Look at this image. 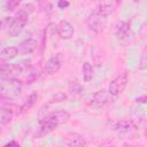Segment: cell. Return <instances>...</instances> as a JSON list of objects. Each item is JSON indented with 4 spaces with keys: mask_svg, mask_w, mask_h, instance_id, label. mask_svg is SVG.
<instances>
[{
    "mask_svg": "<svg viewBox=\"0 0 147 147\" xmlns=\"http://www.w3.org/2000/svg\"><path fill=\"white\" fill-rule=\"evenodd\" d=\"M29 15H30V11H28L25 6L15 14V16H14V18H13L10 25H9V29H8L9 36L16 37V36H18L23 31L25 24L28 23Z\"/></svg>",
    "mask_w": 147,
    "mask_h": 147,
    "instance_id": "cell-1",
    "label": "cell"
},
{
    "mask_svg": "<svg viewBox=\"0 0 147 147\" xmlns=\"http://www.w3.org/2000/svg\"><path fill=\"white\" fill-rule=\"evenodd\" d=\"M23 90V83L15 78L1 80L0 84V94L5 98H16L21 94Z\"/></svg>",
    "mask_w": 147,
    "mask_h": 147,
    "instance_id": "cell-2",
    "label": "cell"
},
{
    "mask_svg": "<svg viewBox=\"0 0 147 147\" xmlns=\"http://www.w3.org/2000/svg\"><path fill=\"white\" fill-rule=\"evenodd\" d=\"M106 23H107V17L101 15L98 11H94L92 14L88 15V17L86 18V24L87 26L96 34L101 33L105 28H106Z\"/></svg>",
    "mask_w": 147,
    "mask_h": 147,
    "instance_id": "cell-3",
    "label": "cell"
},
{
    "mask_svg": "<svg viewBox=\"0 0 147 147\" xmlns=\"http://www.w3.org/2000/svg\"><path fill=\"white\" fill-rule=\"evenodd\" d=\"M57 125H60V123H59V119H57L55 111L48 113L39 119V131L41 134L51 133L53 130H55V127Z\"/></svg>",
    "mask_w": 147,
    "mask_h": 147,
    "instance_id": "cell-4",
    "label": "cell"
},
{
    "mask_svg": "<svg viewBox=\"0 0 147 147\" xmlns=\"http://www.w3.org/2000/svg\"><path fill=\"white\" fill-rule=\"evenodd\" d=\"M127 82H129L127 75H126L125 72L119 74L118 76H116V77L109 83L108 93H109L111 96H117V95H119V94L124 91V88L126 87Z\"/></svg>",
    "mask_w": 147,
    "mask_h": 147,
    "instance_id": "cell-5",
    "label": "cell"
},
{
    "mask_svg": "<svg viewBox=\"0 0 147 147\" xmlns=\"http://www.w3.org/2000/svg\"><path fill=\"white\" fill-rule=\"evenodd\" d=\"M22 72V67L17 63L5 64L0 67V80H6L10 78H15Z\"/></svg>",
    "mask_w": 147,
    "mask_h": 147,
    "instance_id": "cell-6",
    "label": "cell"
},
{
    "mask_svg": "<svg viewBox=\"0 0 147 147\" xmlns=\"http://www.w3.org/2000/svg\"><path fill=\"white\" fill-rule=\"evenodd\" d=\"M56 32H57V34H59V37L61 39L68 40L74 36L75 30H74V26H72V24L70 22H68L65 20H62L56 25Z\"/></svg>",
    "mask_w": 147,
    "mask_h": 147,
    "instance_id": "cell-7",
    "label": "cell"
},
{
    "mask_svg": "<svg viewBox=\"0 0 147 147\" xmlns=\"http://www.w3.org/2000/svg\"><path fill=\"white\" fill-rule=\"evenodd\" d=\"M110 99H111V95L108 93V91L99 90L92 95L90 103L94 107H103L105 105H107L110 101Z\"/></svg>",
    "mask_w": 147,
    "mask_h": 147,
    "instance_id": "cell-8",
    "label": "cell"
},
{
    "mask_svg": "<svg viewBox=\"0 0 147 147\" xmlns=\"http://www.w3.org/2000/svg\"><path fill=\"white\" fill-rule=\"evenodd\" d=\"M61 65H62V60H61L60 54H57L47 60V62L44 67V71L47 75H54L60 70Z\"/></svg>",
    "mask_w": 147,
    "mask_h": 147,
    "instance_id": "cell-9",
    "label": "cell"
},
{
    "mask_svg": "<svg viewBox=\"0 0 147 147\" xmlns=\"http://www.w3.org/2000/svg\"><path fill=\"white\" fill-rule=\"evenodd\" d=\"M63 144L67 146H86L84 137L77 132H70L63 137Z\"/></svg>",
    "mask_w": 147,
    "mask_h": 147,
    "instance_id": "cell-10",
    "label": "cell"
},
{
    "mask_svg": "<svg viewBox=\"0 0 147 147\" xmlns=\"http://www.w3.org/2000/svg\"><path fill=\"white\" fill-rule=\"evenodd\" d=\"M115 6H116V0H99L96 11L108 17L110 14H113Z\"/></svg>",
    "mask_w": 147,
    "mask_h": 147,
    "instance_id": "cell-11",
    "label": "cell"
},
{
    "mask_svg": "<svg viewBox=\"0 0 147 147\" xmlns=\"http://www.w3.org/2000/svg\"><path fill=\"white\" fill-rule=\"evenodd\" d=\"M130 32H131V26H130L129 22H126V21L118 22V24L116 26V37L119 41L127 39L130 36Z\"/></svg>",
    "mask_w": 147,
    "mask_h": 147,
    "instance_id": "cell-12",
    "label": "cell"
},
{
    "mask_svg": "<svg viewBox=\"0 0 147 147\" xmlns=\"http://www.w3.org/2000/svg\"><path fill=\"white\" fill-rule=\"evenodd\" d=\"M111 127H113V130H115L117 132H121V133H127L131 130L136 129L132 119H122V121L114 122Z\"/></svg>",
    "mask_w": 147,
    "mask_h": 147,
    "instance_id": "cell-13",
    "label": "cell"
},
{
    "mask_svg": "<svg viewBox=\"0 0 147 147\" xmlns=\"http://www.w3.org/2000/svg\"><path fill=\"white\" fill-rule=\"evenodd\" d=\"M36 48H37V41L32 38H28L23 40L17 47L18 53L21 54H31L32 52L36 51Z\"/></svg>",
    "mask_w": 147,
    "mask_h": 147,
    "instance_id": "cell-14",
    "label": "cell"
},
{
    "mask_svg": "<svg viewBox=\"0 0 147 147\" xmlns=\"http://www.w3.org/2000/svg\"><path fill=\"white\" fill-rule=\"evenodd\" d=\"M17 54H18V49L16 46H7L0 51V59L5 61H9L15 59Z\"/></svg>",
    "mask_w": 147,
    "mask_h": 147,
    "instance_id": "cell-15",
    "label": "cell"
},
{
    "mask_svg": "<svg viewBox=\"0 0 147 147\" xmlns=\"http://www.w3.org/2000/svg\"><path fill=\"white\" fill-rule=\"evenodd\" d=\"M82 72H83V78H84V82H90L92 80L93 76H94V70H93V67L90 62H84L83 67H82Z\"/></svg>",
    "mask_w": 147,
    "mask_h": 147,
    "instance_id": "cell-16",
    "label": "cell"
},
{
    "mask_svg": "<svg viewBox=\"0 0 147 147\" xmlns=\"http://www.w3.org/2000/svg\"><path fill=\"white\" fill-rule=\"evenodd\" d=\"M13 119V111L8 108L0 107V125H6Z\"/></svg>",
    "mask_w": 147,
    "mask_h": 147,
    "instance_id": "cell-17",
    "label": "cell"
},
{
    "mask_svg": "<svg viewBox=\"0 0 147 147\" xmlns=\"http://www.w3.org/2000/svg\"><path fill=\"white\" fill-rule=\"evenodd\" d=\"M38 98H39V95H38V93H37V92H32V93H30V95L28 96V99H26L25 103L23 105L22 109H29V108L33 107V106L37 103Z\"/></svg>",
    "mask_w": 147,
    "mask_h": 147,
    "instance_id": "cell-18",
    "label": "cell"
},
{
    "mask_svg": "<svg viewBox=\"0 0 147 147\" xmlns=\"http://www.w3.org/2000/svg\"><path fill=\"white\" fill-rule=\"evenodd\" d=\"M69 92H70L71 94H74V95H79V94L83 92V87H82V85L75 79V80H72V82L70 83V85H69Z\"/></svg>",
    "mask_w": 147,
    "mask_h": 147,
    "instance_id": "cell-19",
    "label": "cell"
},
{
    "mask_svg": "<svg viewBox=\"0 0 147 147\" xmlns=\"http://www.w3.org/2000/svg\"><path fill=\"white\" fill-rule=\"evenodd\" d=\"M55 114H56V116H57V119H59V123H60V124L67 123V122L69 121V118H70L69 113L65 111V110H62V109L55 110Z\"/></svg>",
    "mask_w": 147,
    "mask_h": 147,
    "instance_id": "cell-20",
    "label": "cell"
},
{
    "mask_svg": "<svg viewBox=\"0 0 147 147\" xmlns=\"http://www.w3.org/2000/svg\"><path fill=\"white\" fill-rule=\"evenodd\" d=\"M138 68L140 70H146L147 69V51L146 49H144L142 53H141V55H140Z\"/></svg>",
    "mask_w": 147,
    "mask_h": 147,
    "instance_id": "cell-21",
    "label": "cell"
},
{
    "mask_svg": "<svg viewBox=\"0 0 147 147\" xmlns=\"http://www.w3.org/2000/svg\"><path fill=\"white\" fill-rule=\"evenodd\" d=\"M67 99V95L63 93V92H56L53 98L51 99V103H59V102H62Z\"/></svg>",
    "mask_w": 147,
    "mask_h": 147,
    "instance_id": "cell-22",
    "label": "cell"
},
{
    "mask_svg": "<svg viewBox=\"0 0 147 147\" xmlns=\"http://www.w3.org/2000/svg\"><path fill=\"white\" fill-rule=\"evenodd\" d=\"M22 0H7L6 2V9L7 10H14L18 7V5L21 3Z\"/></svg>",
    "mask_w": 147,
    "mask_h": 147,
    "instance_id": "cell-23",
    "label": "cell"
},
{
    "mask_svg": "<svg viewBox=\"0 0 147 147\" xmlns=\"http://www.w3.org/2000/svg\"><path fill=\"white\" fill-rule=\"evenodd\" d=\"M69 6V2L67 1V0H59V2H57V7L60 8V9H64V8H67Z\"/></svg>",
    "mask_w": 147,
    "mask_h": 147,
    "instance_id": "cell-24",
    "label": "cell"
},
{
    "mask_svg": "<svg viewBox=\"0 0 147 147\" xmlns=\"http://www.w3.org/2000/svg\"><path fill=\"white\" fill-rule=\"evenodd\" d=\"M146 95H142V96H139V98H137L136 99V102H138V103H146Z\"/></svg>",
    "mask_w": 147,
    "mask_h": 147,
    "instance_id": "cell-25",
    "label": "cell"
},
{
    "mask_svg": "<svg viewBox=\"0 0 147 147\" xmlns=\"http://www.w3.org/2000/svg\"><path fill=\"white\" fill-rule=\"evenodd\" d=\"M7 145H18L17 142H15V141H10V142H8Z\"/></svg>",
    "mask_w": 147,
    "mask_h": 147,
    "instance_id": "cell-26",
    "label": "cell"
}]
</instances>
